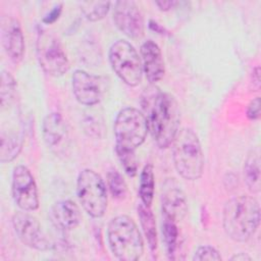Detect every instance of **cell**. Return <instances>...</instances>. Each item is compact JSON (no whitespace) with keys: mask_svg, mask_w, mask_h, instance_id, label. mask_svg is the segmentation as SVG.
Returning <instances> with one entry per match:
<instances>
[{"mask_svg":"<svg viewBox=\"0 0 261 261\" xmlns=\"http://www.w3.org/2000/svg\"><path fill=\"white\" fill-rule=\"evenodd\" d=\"M142 109L156 145L161 149L168 148L179 129L180 121V110L174 96L152 86L142 96Z\"/></svg>","mask_w":261,"mask_h":261,"instance_id":"1","label":"cell"},{"mask_svg":"<svg viewBox=\"0 0 261 261\" xmlns=\"http://www.w3.org/2000/svg\"><path fill=\"white\" fill-rule=\"evenodd\" d=\"M260 224V207L251 196H238L229 199L222 212V226L226 236L234 242L249 241Z\"/></svg>","mask_w":261,"mask_h":261,"instance_id":"2","label":"cell"},{"mask_svg":"<svg viewBox=\"0 0 261 261\" xmlns=\"http://www.w3.org/2000/svg\"><path fill=\"white\" fill-rule=\"evenodd\" d=\"M171 145L176 172L187 180L199 179L203 175L205 159L197 134L188 127L179 128Z\"/></svg>","mask_w":261,"mask_h":261,"instance_id":"3","label":"cell"},{"mask_svg":"<svg viewBox=\"0 0 261 261\" xmlns=\"http://www.w3.org/2000/svg\"><path fill=\"white\" fill-rule=\"evenodd\" d=\"M107 241L112 254L118 260L136 261L144 253L141 231L136 222L127 215H117L109 221Z\"/></svg>","mask_w":261,"mask_h":261,"instance_id":"4","label":"cell"},{"mask_svg":"<svg viewBox=\"0 0 261 261\" xmlns=\"http://www.w3.org/2000/svg\"><path fill=\"white\" fill-rule=\"evenodd\" d=\"M113 130L115 147L134 151L145 142L149 133L143 111L135 107L122 108L117 113Z\"/></svg>","mask_w":261,"mask_h":261,"instance_id":"5","label":"cell"},{"mask_svg":"<svg viewBox=\"0 0 261 261\" xmlns=\"http://www.w3.org/2000/svg\"><path fill=\"white\" fill-rule=\"evenodd\" d=\"M76 196L84 210L93 218L102 217L107 209L106 185L93 169H83L76 179Z\"/></svg>","mask_w":261,"mask_h":261,"instance_id":"6","label":"cell"},{"mask_svg":"<svg viewBox=\"0 0 261 261\" xmlns=\"http://www.w3.org/2000/svg\"><path fill=\"white\" fill-rule=\"evenodd\" d=\"M108 59L112 70L125 85L136 87L142 82L141 57L129 42L125 40L115 41L109 48Z\"/></svg>","mask_w":261,"mask_h":261,"instance_id":"7","label":"cell"},{"mask_svg":"<svg viewBox=\"0 0 261 261\" xmlns=\"http://www.w3.org/2000/svg\"><path fill=\"white\" fill-rule=\"evenodd\" d=\"M36 54L41 68L50 76L60 77L69 70V61L59 39L48 31L38 33Z\"/></svg>","mask_w":261,"mask_h":261,"instance_id":"8","label":"cell"},{"mask_svg":"<svg viewBox=\"0 0 261 261\" xmlns=\"http://www.w3.org/2000/svg\"><path fill=\"white\" fill-rule=\"evenodd\" d=\"M11 194L14 203L22 211L32 212L39 208V194L35 178L24 165L14 167L11 179Z\"/></svg>","mask_w":261,"mask_h":261,"instance_id":"9","label":"cell"},{"mask_svg":"<svg viewBox=\"0 0 261 261\" xmlns=\"http://www.w3.org/2000/svg\"><path fill=\"white\" fill-rule=\"evenodd\" d=\"M12 226L18 240L27 247L37 251L50 249V242L44 233L41 223L28 211H18L12 216Z\"/></svg>","mask_w":261,"mask_h":261,"instance_id":"10","label":"cell"},{"mask_svg":"<svg viewBox=\"0 0 261 261\" xmlns=\"http://www.w3.org/2000/svg\"><path fill=\"white\" fill-rule=\"evenodd\" d=\"M72 93L75 100L85 106H95L104 97V84L102 77L76 69L71 75Z\"/></svg>","mask_w":261,"mask_h":261,"instance_id":"11","label":"cell"},{"mask_svg":"<svg viewBox=\"0 0 261 261\" xmlns=\"http://www.w3.org/2000/svg\"><path fill=\"white\" fill-rule=\"evenodd\" d=\"M113 20L117 29L130 39L141 38L144 34L143 14L134 1L115 2Z\"/></svg>","mask_w":261,"mask_h":261,"instance_id":"12","label":"cell"},{"mask_svg":"<svg viewBox=\"0 0 261 261\" xmlns=\"http://www.w3.org/2000/svg\"><path fill=\"white\" fill-rule=\"evenodd\" d=\"M1 40L9 59L13 63H19L24 54V38L17 19L8 16L1 18Z\"/></svg>","mask_w":261,"mask_h":261,"instance_id":"13","label":"cell"},{"mask_svg":"<svg viewBox=\"0 0 261 261\" xmlns=\"http://www.w3.org/2000/svg\"><path fill=\"white\" fill-rule=\"evenodd\" d=\"M48 215L53 226L63 232L74 229L82 220L81 210L71 200L55 202L51 206Z\"/></svg>","mask_w":261,"mask_h":261,"instance_id":"14","label":"cell"},{"mask_svg":"<svg viewBox=\"0 0 261 261\" xmlns=\"http://www.w3.org/2000/svg\"><path fill=\"white\" fill-rule=\"evenodd\" d=\"M143 71L151 84L159 82L165 72L164 60L159 46L152 40L144 42L140 49Z\"/></svg>","mask_w":261,"mask_h":261,"instance_id":"15","label":"cell"},{"mask_svg":"<svg viewBox=\"0 0 261 261\" xmlns=\"http://www.w3.org/2000/svg\"><path fill=\"white\" fill-rule=\"evenodd\" d=\"M161 210L163 219L175 223L181 221L188 213V201L180 189L166 190L161 197Z\"/></svg>","mask_w":261,"mask_h":261,"instance_id":"16","label":"cell"},{"mask_svg":"<svg viewBox=\"0 0 261 261\" xmlns=\"http://www.w3.org/2000/svg\"><path fill=\"white\" fill-rule=\"evenodd\" d=\"M42 133L46 145L52 150H59L67 139V125L60 113L48 114L42 123Z\"/></svg>","mask_w":261,"mask_h":261,"instance_id":"17","label":"cell"},{"mask_svg":"<svg viewBox=\"0 0 261 261\" xmlns=\"http://www.w3.org/2000/svg\"><path fill=\"white\" fill-rule=\"evenodd\" d=\"M260 162V149L256 146L248 152L243 168L245 182L253 194H258L261 189Z\"/></svg>","mask_w":261,"mask_h":261,"instance_id":"18","label":"cell"},{"mask_svg":"<svg viewBox=\"0 0 261 261\" xmlns=\"http://www.w3.org/2000/svg\"><path fill=\"white\" fill-rule=\"evenodd\" d=\"M138 215L142 229L147 239L148 246L150 250L154 252L157 249V229L155 216L151 211V207L145 206L143 203H141L138 206Z\"/></svg>","mask_w":261,"mask_h":261,"instance_id":"19","label":"cell"},{"mask_svg":"<svg viewBox=\"0 0 261 261\" xmlns=\"http://www.w3.org/2000/svg\"><path fill=\"white\" fill-rule=\"evenodd\" d=\"M23 139L21 135L16 133H1V147H0V161L10 162L16 158L21 151Z\"/></svg>","mask_w":261,"mask_h":261,"instance_id":"20","label":"cell"},{"mask_svg":"<svg viewBox=\"0 0 261 261\" xmlns=\"http://www.w3.org/2000/svg\"><path fill=\"white\" fill-rule=\"evenodd\" d=\"M155 193V176L152 164H146L141 171L139 196L141 203L145 206L151 207Z\"/></svg>","mask_w":261,"mask_h":261,"instance_id":"21","label":"cell"},{"mask_svg":"<svg viewBox=\"0 0 261 261\" xmlns=\"http://www.w3.org/2000/svg\"><path fill=\"white\" fill-rule=\"evenodd\" d=\"M162 234L163 241L165 244L166 252L168 257L173 259V255L175 254V250L177 248L178 241V229L175 222L167 219L162 220Z\"/></svg>","mask_w":261,"mask_h":261,"instance_id":"22","label":"cell"},{"mask_svg":"<svg viewBox=\"0 0 261 261\" xmlns=\"http://www.w3.org/2000/svg\"><path fill=\"white\" fill-rule=\"evenodd\" d=\"M16 93V82L9 71L2 70L1 72V87L0 98L1 106L5 108L11 104Z\"/></svg>","mask_w":261,"mask_h":261,"instance_id":"23","label":"cell"},{"mask_svg":"<svg viewBox=\"0 0 261 261\" xmlns=\"http://www.w3.org/2000/svg\"><path fill=\"white\" fill-rule=\"evenodd\" d=\"M82 12L85 17L91 21H98L106 16L110 9V2L96 1V2H83Z\"/></svg>","mask_w":261,"mask_h":261,"instance_id":"24","label":"cell"},{"mask_svg":"<svg viewBox=\"0 0 261 261\" xmlns=\"http://www.w3.org/2000/svg\"><path fill=\"white\" fill-rule=\"evenodd\" d=\"M108 189L113 198L123 200L127 194V186L122 175L115 169H111L107 173Z\"/></svg>","mask_w":261,"mask_h":261,"instance_id":"25","label":"cell"},{"mask_svg":"<svg viewBox=\"0 0 261 261\" xmlns=\"http://www.w3.org/2000/svg\"><path fill=\"white\" fill-rule=\"evenodd\" d=\"M115 152L124 172L128 176H135L138 172V160L135 151L115 147Z\"/></svg>","mask_w":261,"mask_h":261,"instance_id":"26","label":"cell"},{"mask_svg":"<svg viewBox=\"0 0 261 261\" xmlns=\"http://www.w3.org/2000/svg\"><path fill=\"white\" fill-rule=\"evenodd\" d=\"M95 113H89V115H86L84 119V129L85 132L94 138H100L102 136V133L104 132V124L102 117L94 115Z\"/></svg>","mask_w":261,"mask_h":261,"instance_id":"27","label":"cell"},{"mask_svg":"<svg viewBox=\"0 0 261 261\" xmlns=\"http://www.w3.org/2000/svg\"><path fill=\"white\" fill-rule=\"evenodd\" d=\"M193 260L202 261V260H221L219 252L211 246H201L199 247L193 256Z\"/></svg>","mask_w":261,"mask_h":261,"instance_id":"28","label":"cell"},{"mask_svg":"<svg viewBox=\"0 0 261 261\" xmlns=\"http://www.w3.org/2000/svg\"><path fill=\"white\" fill-rule=\"evenodd\" d=\"M246 115L250 120H257L260 117V97L253 99L248 105Z\"/></svg>","mask_w":261,"mask_h":261,"instance_id":"29","label":"cell"},{"mask_svg":"<svg viewBox=\"0 0 261 261\" xmlns=\"http://www.w3.org/2000/svg\"><path fill=\"white\" fill-rule=\"evenodd\" d=\"M61 11H62V4L61 3L56 4L53 7V9L43 17V22L46 24L53 23L54 21H56L58 19V17L61 14Z\"/></svg>","mask_w":261,"mask_h":261,"instance_id":"30","label":"cell"},{"mask_svg":"<svg viewBox=\"0 0 261 261\" xmlns=\"http://www.w3.org/2000/svg\"><path fill=\"white\" fill-rule=\"evenodd\" d=\"M155 4L159 7L160 10L167 11V10L171 9L176 4V2L175 1H157V2H155Z\"/></svg>","mask_w":261,"mask_h":261,"instance_id":"31","label":"cell"},{"mask_svg":"<svg viewBox=\"0 0 261 261\" xmlns=\"http://www.w3.org/2000/svg\"><path fill=\"white\" fill-rule=\"evenodd\" d=\"M230 260H236V261H246V260H252V258L247 255L246 253H238L236 255H233Z\"/></svg>","mask_w":261,"mask_h":261,"instance_id":"32","label":"cell"},{"mask_svg":"<svg viewBox=\"0 0 261 261\" xmlns=\"http://www.w3.org/2000/svg\"><path fill=\"white\" fill-rule=\"evenodd\" d=\"M253 76H255V79H253V84H255L257 86V88H259V85H260V68H259V66H256L253 69Z\"/></svg>","mask_w":261,"mask_h":261,"instance_id":"33","label":"cell"}]
</instances>
